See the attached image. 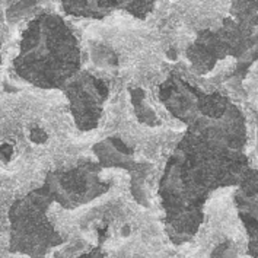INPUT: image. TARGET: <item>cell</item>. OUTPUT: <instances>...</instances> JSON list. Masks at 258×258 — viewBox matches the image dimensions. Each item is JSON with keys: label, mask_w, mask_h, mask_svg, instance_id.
<instances>
[{"label": "cell", "mask_w": 258, "mask_h": 258, "mask_svg": "<svg viewBox=\"0 0 258 258\" xmlns=\"http://www.w3.org/2000/svg\"><path fill=\"white\" fill-rule=\"evenodd\" d=\"M99 168L101 165L88 163L68 172H50L44 184L50 188L54 202L64 209H76L92 202L108 188V185L98 178Z\"/></svg>", "instance_id": "obj_4"}, {"label": "cell", "mask_w": 258, "mask_h": 258, "mask_svg": "<svg viewBox=\"0 0 258 258\" xmlns=\"http://www.w3.org/2000/svg\"><path fill=\"white\" fill-rule=\"evenodd\" d=\"M70 101V111L76 125L86 132L96 125L101 115V107L107 98V88L88 72H79L61 89Z\"/></svg>", "instance_id": "obj_5"}, {"label": "cell", "mask_w": 258, "mask_h": 258, "mask_svg": "<svg viewBox=\"0 0 258 258\" xmlns=\"http://www.w3.org/2000/svg\"><path fill=\"white\" fill-rule=\"evenodd\" d=\"M15 72L42 89H63L81 69V50L68 24L54 14H41L24 32Z\"/></svg>", "instance_id": "obj_2"}, {"label": "cell", "mask_w": 258, "mask_h": 258, "mask_svg": "<svg viewBox=\"0 0 258 258\" xmlns=\"http://www.w3.org/2000/svg\"><path fill=\"white\" fill-rule=\"evenodd\" d=\"M94 152L102 166H121V168L132 171V174H133L132 187H133V190L137 187V190L135 191L137 202L148 206V199L145 196V192H146L145 181H146L150 171L149 163L136 162L133 159L130 149H127L115 137H109V139L99 142L96 146H94Z\"/></svg>", "instance_id": "obj_6"}, {"label": "cell", "mask_w": 258, "mask_h": 258, "mask_svg": "<svg viewBox=\"0 0 258 258\" xmlns=\"http://www.w3.org/2000/svg\"><path fill=\"white\" fill-rule=\"evenodd\" d=\"M53 202L50 188L44 184L12 204L9 210L11 252H22L31 258H45L53 246L64 242L47 219V210Z\"/></svg>", "instance_id": "obj_3"}, {"label": "cell", "mask_w": 258, "mask_h": 258, "mask_svg": "<svg viewBox=\"0 0 258 258\" xmlns=\"http://www.w3.org/2000/svg\"><path fill=\"white\" fill-rule=\"evenodd\" d=\"M0 63H2V55H0Z\"/></svg>", "instance_id": "obj_7"}, {"label": "cell", "mask_w": 258, "mask_h": 258, "mask_svg": "<svg viewBox=\"0 0 258 258\" xmlns=\"http://www.w3.org/2000/svg\"><path fill=\"white\" fill-rule=\"evenodd\" d=\"M162 101L188 130L166 163L159 192L166 222L177 233L191 235L202 222V206L210 191L223 185L233 171L238 148V120L232 107L213 114L212 98L194 91L179 78L161 89Z\"/></svg>", "instance_id": "obj_1"}]
</instances>
